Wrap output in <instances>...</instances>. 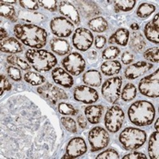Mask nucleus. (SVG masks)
Masks as SVG:
<instances>
[{"label": "nucleus", "mask_w": 159, "mask_h": 159, "mask_svg": "<svg viewBox=\"0 0 159 159\" xmlns=\"http://www.w3.org/2000/svg\"><path fill=\"white\" fill-rule=\"evenodd\" d=\"M14 32L20 41L24 45L34 48L43 47L47 41L46 31L34 24H17Z\"/></svg>", "instance_id": "nucleus-1"}, {"label": "nucleus", "mask_w": 159, "mask_h": 159, "mask_svg": "<svg viewBox=\"0 0 159 159\" xmlns=\"http://www.w3.org/2000/svg\"><path fill=\"white\" fill-rule=\"evenodd\" d=\"M128 116L130 122L136 125H148L153 122L155 118V107L147 101H138L129 107Z\"/></svg>", "instance_id": "nucleus-2"}, {"label": "nucleus", "mask_w": 159, "mask_h": 159, "mask_svg": "<svg viewBox=\"0 0 159 159\" xmlns=\"http://www.w3.org/2000/svg\"><path fill=\"white\" fill-rule=\"evenodd\" d=\"M25 57L32 67L39 72L48 71L57 63L56 56L45 50L30 49L26 52Z\"/></svg>", "instance_id": "nucleus-3"}, {"label": "nucleus", "mask_w": 159, "mask_h": 159, "mask_svg": "<svg viewBox=\"0 0 159 159\" xmlns=\"http://www.w3.org/2000/svg\"><path fill=\"white\" fill-rule=\"evenodd\" d=\"M119 141L127 150H134L143 146L147 141V134L139 129L125 128L120 134Z\"/></svg>", "instance_id": "nucleus-4"}, {"label": "nucleus", "mask_w": 159, "mask_h": 159, "mask_svg": "<svg viewBox=\"0 0 159 159\" xmlns=\"http://www.w3.org/2000/svg\"><path fill=\"white\" fill-rule=\"evenodd\" d=\"M122 78L120 76L110 78L106 80L101 89L104 98L110 103H115L120 98Z\"/></svg>", "instance_id": "nucleus-5"}, {"label": "nucleus", "mask_w": 159, "mask_h": 159, "mask_svg": "<svg viewBox=\"0 0 159 159\" xmlns=\"http://www.w3.org/2000/svg\"><path fill=\"white\" fill-rule=\"evenodd\" d=\"M139 90L144 96L157 98L159 96V70L142 78L139 84Z\"/></svg>", "instance_id": "nucleus-6"}, {"label": "nucleus", "mask_w": 159, "mask_h": 159, "mask_svg": "<svg viewBox=\"0 0 159 159\" xmlns=\"http://www.w3.org/2000/svg\"><path fill=\"white\" fill-rule=\"evenodd\" d=\"M124 119L125 114L122 109L118 106H113L105 115V126L108 131L115 133L121 129Z\"/></svg>", "instance_id": "nucleus-7"}, {"label": "nucleus", "mask_w": 159, "mask_h": 159, "mask_svg": "<svg viewBox=\"0 0 159 159\" xmlns=\"http://www.w3.org/2000/svg\"><path fill=\"white\" fill-rule=\"evenodd\" d=\"M89 141L92 152L99 151L108 146L110 136L108 132L101 127H95L89 133Z\"/></svg>", "instance_id": "nucleus-8"}, {"label": "nucleus", "mask_w": 159, "mask_h": 159, "mask_svg": "<svg viewBox=\"0 0 159 159\" xmlns=\"http://www.w3.org/2000/svg\"><path fill=\"white\" fill-rule=\"evenodd\" d=\"M64 69L74 76L81 74L85 70V61L83 57L77 52H73L66 56L62 61Z\"/></svg>", "instance_id": "nucleus-9"}, {"label": "nucleus", "mask_w": 159, "mask_h": 159, "mask_svg": "<svg viewBox=\"0 0 159 159\" xmlns=\"http://www.w3.org/2000/svg\"><path fill=\"white\" fill-rule=\"evenodd\" d=\"M37 91L39 94L53 104H56L59 100L68 98L67 94L63 89L50 83L39 87Z\"/></svg>", "instance_id": "nucleus-10"}, {"label": "nucleus", "mask_w": 159, "mask_h": 159, "mask_svg": "<svg viewBox=\"0 0 159 159\" xmlns=\"http://www.w3.org/2000/svg\"><path fill=\"white\" fill-rule=\"evenodd\" d=\"M72 40L73 45L78 50L86 51L93 43L94 36L89 30L80 28L75 31Z\"/></svg>", "instance_id": "nucleus-11"}, {"label": "nucleus", "mask_w": 159, "mask_h": 159, "mask_svg": "<svg viewBox=\"0 0 159 159\" xmlns=\"http://www.w3.org/2000/svg\"><path fill=\"white\" fill-rule=\"evenodd\" d=\"M50 28L56 36L61 38L68 37L74 30L71 22L63 17H55L51 20Z\"/></svg>", "instance_id": "nucleus-12"}, {"label": "nucleus", "mask_w": 159, "mask_h": 159, "mask_svg": "<svg viewBox=\"0 0 159 159\" xmlns=\"http://www.w3.org/2000/svg\"><path fill=\"white\" fill-rule=\"evenodd\" d=\"M74 98L78 101L85 104H92L98 100L99 94L93 88L86 85H80L74 90Z\"/></svg>", "instance_id": "nucleus-13"}, {"label": "nucleus", "mask_w": 159, "mask_h": 159, "mask_svg": "<svg viewBox=\"0 0 159 159\" xmlns=\"http://www.w3.org/2000/svg\"><path fill=\"white\" fill-rule=\"evenodd\" d=\"M87 150V144L82 138H74L70 141L66 147V153L63 158H75L84 155Z\"/></svg>", "instance_id": "nucleus-14"}, {"label": "nucleus", "mask_w": 159, "mask_h": 159, "mask_svg": "<svg viewBox=\"0 0 159 159\" xmlns=\"http://www.w3.org/2000/svg\"><path fill=\"white\" fill-rule=\"evenodd\" d=\"M151 63L139 61L129 66L125 71V76L129 80H134L143 75L153 68Z\"/></svg>", "instance_id": "nucleus-15"}, {"label": "nucleus", "mask_w": 159, "mask_h": 159, "mask_svg": "<svg viewBox=\"0 0 159 159\" xmlns=\"http://www.w3.org/2000/svg\"><path fill=\"white\" fill-rule=\"evenodd\" d=\"M52 76L56 84L65 88H70L73 85L74 80L71 75L61 68H56L53 70Z\"/></svg>", "instance_id": "nucleus-16"}, {"label": "nucleus", "mask_w": 159, "mask_h": 159, "mask_svg": "<svg viewBox=\"0 0 159 159\" xmlns=\"http://www.w3.org/2000/svg\"><path fill=\"white\" fill-rule=\"evenodd\" d=\"M60 13L68 17L71 22L75 24H79L80 22V18L78 10L76 7L69 2L63 1L59 4Z\"/></svg>", "instance_id": "nucleus-17"}, {"label": "nucleus", "mask_w": 159, "mask_h": 159, "mask_svg": "<svg viewBox=\"0 0 159 159\" xmlns=\"http://www.w3.org/2000/svg\"><path fill=\"white\" fill-rule=\"evenodd\" d=\"M81 14L87 18L96 16L100 14V10L98 5L93 2L82 0L75 2Z\"/></svg>", "instance_id": "nucleus-18"}, {"label": "nucleus", "mask_w": 159, "mask_h": 159, "mask_svg": "<svg viewBox=\"0 0 159 159\" xmlns=\"http://www.w3.org/2000/svg\"><path fill=\"white\" fill-rule=\"evenodd\" d=\"M144 33L145 36L152 43L158 44V33H159V23H158V14H156L153 20L146 24Z\"/></svg>", "instance_id": "nucleus-19"}, {"label": "nucleus", "mask_w": 159, "mask_h": 159, "mask_svg": "<svg viewBox=\"0 0 159 159\" xmlns=\"http://www.w3.org/2000/svg\"><path fill=\"white\" fill-rule=\"evenodd\" d=\"M0 48L3 52L9 54H17L22 52L23 47L22 44L15 38H7L1 41Z\"/></svg>", "instance_id": "nucleus-20"}, {"label": "nucleus", "mask_w": 159, "mask_h": 159, "mask_svg": "<svg viewBox=\"0 0 159 159\" xmlns=\"http://www.w3.org/2000/svg\"><path fill=\"white\" fill-rule=\"evenodd\" d=\"M103 111L104 108L101 105H91L85 109V115L90 123L96 124L100 122Z\"/></svg>", "instance_id": "nucleus-21"}, {"label": "nucleus", "mask_w": 159, "mask_h": 159, "mask_svg": "<svg viewBox=\"0 0 159 159\" xmlns=\"http://www.w3.org/2000/svg\"><path fill=\"white\" fill-rule=\"evenodd\" d=\"M52 50L59 56H64L71 50L70 43L61 38H53L50 42Z\"/></svg>", "instance_id": "nucleus-22"}, {"label": "nucleus", "mask_w": 159, "mask_h": 159, "mask_svg": "<svg viewBox=\"0 0 159 159\" xmlns=\"http://www.w3.org/2000/svg\"><path fill=\"white\" fill-rule=\"evenodd\" d=\"M129 39V31L124 28L118 29L113 34L110 39V43H116L121 46H126Z\"/></svg>", "instance_id": "nucleus-23"}, {"label": "nucleus", "mask_w": 159, "mask_h": 159, "mask_svg": "<svg viewBox=\"0 0 159 159\" xmlns=\"http://www.w3.org/2000/svg\"><path fill=\"white\" fill-rule=\"evenodd\" d=\"M84 82L91 87H99L102 82L101 73L97 70H89L83 76Z\"/></svg>", "instance_id": "nucleus-24"}, {"label": "nucleus", "mask_w": 159, "mask_h": 159, "mask_svg": "<svg viewBox=\"0 0 159 159\" xmlns=\"http://www.w3.org/2000/svg\"><path fill=\"white\" fill-rule=\"evenodd\" d=\"M148 152L150 158L152 159L159 158V134L158 131L153 132L150 136Z\"/></svg>", "instance_id": "nucleus-25"}, {"label": "nucleus", "mask_w": 159, "mask_h": 159, "mask_svg": "<svg viewBox=\"0 0 159 159\" xmlns=\"http://www.w3.org/2000/svg\"><path fill=\"white\" fill-rule=\"evenodd\" d=\"M19 17L24 21L31 23H39L45 19L44 16L40 13L30 10L19 11Z\"/></svg>", "instance_id": "nucleus-26"}, {"label": "nucleus", "mask_w": 159, "mask_h": 159, "mask_svg": "<svg viewBox=\"0 0 159 159\" xmlns=\"http://www.w3.org/2000/svg\"><path fill=\"white\" fill-rule=\"evenodd\" d=\"M121 68V64L118 61H108L101 65V70L104 75L113 76L120 72Z\"/></svg>", "instance_id": "nucleus-27"}, {"label": "nucleus", "mask_w": 159, "mask_h": 159, "mask_svg": "<svg viewBox=\"0 0 159 159\" xmlns=\"http://www.w3.org/2000/svg\"><path fill=\"white\" fill-rule=\"evenodd\" d=\"M89 28L96 33H102L108 28V22L102 17H97L89 22Z\"/></svg>", "instance_id": "nucleus-28"}, {"label": "nucleus", "mask_w": 159, "mask_h": 159, "mask_svg": "<svg viewBox=\"0 0 159 159\" xmlns=\"http://www.w3.org/2000/svg\"><path fill=\"white\" fill-rule=\"evenodd\" d=\"M129 45L130 48L135 52H140L146 46V42L143 36L139 32H134L132 34Z\"/></svg>", "instance_id": "nucleus-29"}, {"label": "nucleus", "mask_w": 159, "mask_h": 159, "mask_svg": "<svg viewBox=\"0 0 159 159\" xmlns=\"http://www.w3.org/2000/svg\"><path fill=\"white\" fill-rule=\"evenodd\" d=\"M0 13H1V16L2 17L13 22H15L17 20V17L14 7L11 5L3 3L2 1L0 2Z\"/></svg>", "instance_id": "nucleus-30"}, {"label": "nucleus", "mask_w": 159, "mask_h": 159, "mask_svg": "<svg viewBox=\"0 0 159 159\" xmlns=\"http://www.w3.org/2000/svg\"><path fill=\"white\" fill-rule=\"evenodd\" d=\"M24 80L26 82L32 85H39L45 82V78L42 75L34 71H29L24 75Z\"/></svg>", "instance_id": "nucleus-31"}, {"label": "nucleus", "mask_w": 159, "mask_h": 159, "mask_svg": "<svg viewBox=\"0 0 159 159\" xmlns=\"http://www.w3.org/2000/svg\"><path fill=\"white\" fill-rule=\"evenodd\" d=\"M136 94L137 89L135 85L131 83H129L124 87L121 97L124 101H130L135 98Z\"/></svg>", "instance_id": "nucleus-32"}, {"label": "nucleus", "mask_w": 159, "mask_h": 159, "mask_svg": "<svg viewBox=\"0 0 159 159\" xmlns=\"http://www.w3.org/2000/svg\"><path fill=\"white\" fill-rule=\"evenodd\" d=\"M156 7L150 3H144L141 4L137 10V15L140 18H147L155 11Z\"/></svg>", "instance_id": "nucleus-33"}, {"label": "nucleus", "mask_w": 159, "mask_h": 159, "mask_svg": "<svg viewBox=\"0 0 159 159\" xmlns=\"http://www.w3.org/2000/svg\"><path fill=\"white\" fill-rule=\"evenodd\" d=\"M7 61L9 64L11 65L17 66L18 67H19L22 70L26 71L31 69V66L28 64V62L19 57V56L15 55H10L7 57Z\"/></svg>", "instance_id": "nucleus-34"}, {"label": "nucleus", "mask_w": 159, "mask_h": 159, "mask_svg": "<svg viewBox=\"0 0 159 159\" xmlns=\"http://www.w3.org/2000/svg\"><path fill=\"white\" fill-rule=\"evenodd\" d=\"M134 0H123V1H115L114 5L115 10L118 11H128L133 8L136 5Z\"/></svg>", "instance_id": "nucleus-35"}, {"label": "nucleus", "mask_w": 159, "mask_h": 159, "mask_svg": "<svg viewBox=\"0 0 159 159\" xmlns=\"http://www.w3.org/2000/svg\"><path fill=\"white\" fill-rule=\"evenodd\" d=\"M120 53V50L118 47L110 46L106 48L102 54V57L104 59L111 60L117 57Z\"/></svg>", "instance_id": "nucleus-36"}, {"label": "nucleus", "mask_w": 159, "mask_h": 159, "mask_svg": "<svg viewBox=\"0 0 159 159\" xmlns=\"http://www.w3.org/2000/svg\"><path fill=\"white\" fill-rule=\"evenodd\" d=\"M61 121L63 126L68 131L71 133H76L77 132V126L75 121L71 117L64 116L61 119Z\"/></svg>", "instance_id": "nucleus-37"}, {"label": "nucleus", "mask_w": 159, "mask_h": 159, "mask_svg": "<svg viewBox=\"0 0 159 159\" xmlns=\"http://www.w3.org/2000/svg\"><path fill=\"white\" fill-rule=\"evenodd\" d=\"M58 110L60 113L64 115H76L78 113V110H76L71 104L66 102L59 103Z\"/></svg>", "instance_id": "nucleus-38"}, {"label": "nucleus", "mask_w": 159, "mask_h": 159, "mask_svg": "<svg viewBox=\"0 0 159 159\" xmlns=\"http://www.w3.org/2000/svg\"><path fill=\"white\" fill-rule=\"evenodd\" d=\"M158 52L159 49L158 47H152L146 50L144 54V57L152 62H158Z\"/></svg>", "instance_id": "nucleus-39"}, {"label": "nucleus", "mask_w": 159, "mask_h": 159, "mask_svg": "<svg viewBox=\"0 0 159 159\" xmlns=\"http://www.w3.org/2000/svg\"><path fill=\"white\" fill-rule=\"evenodd\" d=\"M7 73L13 80L17 82L21 80L22 74L20 70L15 66H8L7 68Z\"/></svg>", "instance_id": "nucleus-40"}, {"label": "nucleus", "mask_w": 159, "mask_h": 159, "mask_svg": "<svg viewBox=\"0 0 159 159\" xmlns=\"http://www.w3.org/2000/svg\"><path fill=\"white\" fill-rule=\"evenodd\" d=\"M119 155L118 152L113 150V149H108L105 150L101 153H99L97 157L96 158H105V159H113V158H119Z\"/></svg>", "instance_id": "nucleus-41"}, {"label": "nucleus", "mask_w": 159, "mask_h": 159, "mask_svg": "<svg viewBox=\"0 0 159 159\" xmlns=\"http://www.w3.org/2000/svg\"><path fill=\"white\" fill-rule=\"evenodd\" d=\"M38 4L44 8L50 11H55L57 8V2L54 0H46V1H38Z\"/></svg>", "instance_id": "nucleus-42"}, {"label": "nucleus", "mask_w": 159, "mask_h": 159, "mask_svg": "<svg viewBox=\"0 0 159 159\" xmlns=\"http://www.w3.org/2000/svg\"><path fill=\"white\" fill-rule=\"evenodd\" d=\"M20 5L24 9L29 10L30 11L36 10L39 8L38 2L36 1H31V0H27V1H20Z\"/></svg>", "instance_id": "nucleus-43"}, {"label": "nucleus", "mask_w": 159, "mask_h": 159, "mask_svg": "<svg viewBox=\"0 0 159 159\" xmlns=\"http://www.w3.org/2000/svg\"><path fill=\"white\" fill-rule=\"evenodd\" d=\"M0 88H1V95L3 94L5 91H8L11 89V85L8 81V80L5 76L1 75V83H0Z\"/></svg>", "instance_id": "nucleus-44"}, {"label": "nucleus", "mask_w": 159, "mask_h": 159, "mask_svg": "<svg viewBox=\"0 0 159 159\" xmlns=\"http://www.w3.org/2000/svg\"><path fill=\"white\" fill-rule=\"evenodd\" d=\"M121 59H122V62L124 64L127 65V64H130L131 62L134 61V56L133 54H132L131 52H130L129 51H125V52H124L122 54Z\"/></svg>", "instance_id": "nucleus-45"}, {"label": "nucleus", "mask_w": 159, "mask_h": 159, "mask_svg": "<svg viewBox=\"0 0 159 159\" xmlns=\"http://www.w3.org/2000/svg\"><path fill=\"white\" fill-rule=\"evenodd\" d=\"M147 156H146L144 153L138 152H134L130 153L129 154H127L124 157H123V158L125 159H139V158H147Z\"/></svg>", "instance_id": "nucleus-46"}, {"label": "nucleus", "mask_w": 159, "mask_h": 159, "mask_svg": "<svg viewBox=\"0 0 159 159\" xmlns=\"http://www.w3.org/2000/svg\"><path fill=\"white\" fill-rule=\"evenodd\" d=\"M106 43H107V39H106L104 36L98 35L96 36L95 40V45L98 48H102L105 45Z\"/></svg>", "instance_id": "nucleus-47"}, {"label": "nucleus", "mask_w": 159, "mask_h": 159, "mask_svg": "<svg viewBox=\"0 0 159 159\" xmlns=\"http://www.w3.org/2000/svg\"><path fill=\"white\" fill-rule=\"evenodd\" d=\"M77 122L82 129H85L87 125V122L86 118L83 115H79L77 117Z\"/></svg>", "instance_id": "nucleus-48"}, {"label": "nucleus", "mask_w": 159, "mask_h": 159, "mask_svg": "<svg viewBox=\"0 0 159 159\" xmlns=\"http://www.w3.org/2000/svg\"><path fill=\"white\" fill-rule=\"evenodd\" d=\"M7 36H8V34L7 31L3 28H1V30H0V40L3 41V39L7 38Z\"/></svg>", "instance_id": "nucleus-49"}, {"label": "nucleus", "mask_w": 159, "mask_h": 159, "mask_svg": "<svg viewBox=\"0 0 159 159\" xmlns=\"http://www.w3.org/2000/svg\"><path fill=\"white\" fill-rule=\"evenodd\" d=\"M88 56L90 59H95L98 56V53L95 50H91L89 52Z\"/></svg>", "instance_id": "nucleus-50"}, {"label": "nucleus", "mask_w": 159, "mask_h": 159, "mask_svg": "<svg viewBox=\"0 0 159 159\" xmlns=\"http://www.w3.org/2000/svg\"><path fill=\"white\" fill-rule=\"evenodd\" d=\"M130 28L134 31H138L139 29V26L137 23H133L130 25Z\"/></svg>", "instance_id": "nucleus-51"}, {"label": "nucleus", "mask_w": 159, "mask_h": 159, "mask_svg": "<svg viewBox=\"0 0 159 159\" xmlns=\"http://www.w3.org/2000/svg\"><path fill=\"white\" fill-rule=\"evenodd\" d=\"M159 120H158V118L157 119V120H156V122H155V129H156V130L157 131H158V130H159Z\"/></svg>", "instance_id": "nucleus-52"}]
</instances>
